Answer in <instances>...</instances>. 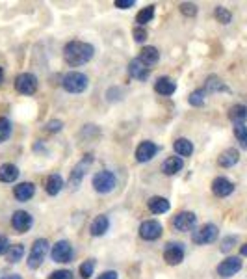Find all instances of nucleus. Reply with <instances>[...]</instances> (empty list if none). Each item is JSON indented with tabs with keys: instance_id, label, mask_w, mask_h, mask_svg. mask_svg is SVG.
<instances>
[{
	"instance_id": "35",
	"label": "nucleus",
	"mask_w": 247,
	"mask_h": 279,
	"mask_svg": "<svg viewBox=\"0 0 247 279\" xmlns=\"http://www.w3.org/2000/svg\"><path fill=\"white\" fill-rule=\"evenodd\" d=\"M93 272H95V260L93 259L86 260L84 264H80V275L84 279H90L93 275Z\"/></svg>"
},
{
	"instance_id": "38",
	"label": "nucleus",
	"mask_w": 247,
	"mask_h": 279,
	"mask_svg": "<svg viewBox=\"0 0 247 279\" xmlns=\"http://www.w3.org/2000/svg\"><path fill=\"white\" fill-rule=\"evenodd\" d=\"M132 34H134V39H136L138 43H143V41L147 39V30H145V28H142V26H136Z\"/></svg>"
},
{
	"instance_id": "23",
	"label": "nucleus",
	"mask_w": 247,
	"mask_h": 279,
	"mask_svg": "<svg viewBox=\"0 0 247 279\" xmlns=\"http://www.w3.org/2000/svg\"><path fill=\"white\" fill-rule=\"evenodd\" d=\"M147 205H149V210L152 214H164V212H168L169 208H171L168 199H166V197H160V195L150 197L149 201H147Z\"/></svg>"
},
{
	"instance_id": "20",
	"label": "nucleus",
	"mask_w": 247,
	"mask_h": 279,
	"mask_svg": "<svg viewBox=\"0 0 247 279\" xmlns=\"http://www.w3.org/2000/svg\"><path fill=\"white\" fill-rule=\"evenodd\" d=\"M238 160H240V153L230 147V149H225L221 153L220 158H218V164L221 168H232V166L238 164Z\"/></svg>"
},
{
	"instance_id": "16",
	"label": "nucleus",
	"mask_w": 247,
	"mask_h": 279,
	"mask_svg": "<svg viewBox=\"0 0 247 279\" xmlns=\"http://www.w3.org/2000/svg\"><path fill=\"white\" fill-rule=\"evenodd\" d=\"M154 91L158 95H164V97H169L176 91V84L171 80L169 77H160L154 82Z\"/></svg>"
},
{
	"instance_id": "11",
	"label": "nucleus",
	"mask_w": 247,
	"mask_h": 279,
	"mask_svg": "<svg viewBox=\"0 0 247 279\" xmlns=\"http://www.w3.org/2000/svg\"><path fill=\"white\" fill-rule=\"evenodd\" d=\"M34 218L26 210H15L12 216V225L17 233H26L28 229L32 227Z\"/></svg>"
},
{
	"instance_id": "29",
	"label": "nucleus",
	"mask_w": 247,
	"mask_h": 279,
	"mask_svg": "<svg viewBox=\"0 0 247 279\" xmlns=\"http://www.w3.org/2000/svg\"><path fill=\"white\" fill-rule=\"evenodd\" d=\"M152 17H154V6H147V8H143L142 12L138 13L136 15V23L138 26H145L147 23H150L152 21Z\"/></svg>"
},
{
	"instance_id": "21",
	"label": "nucleus",
	"mask_w": 247,
	"mask_h": 279,
	"mask_svg": "<svg viewBox=\"0 0 247 279\" xmlns=\"http://www.w3.org/2000/svg\"><path fill=\"white\" fill-rule=\"evenodd\" d=\"M108 227H110V220H108V216H97L95 220L91 221V225H90V231L93 236H102L106 231H108Z\"/></svg>"
},
{
	"instance_id": "43",
	"label": "nucleus",
	"mask_w": 247,
	"mask_h": 279,
	"mask_svg": "<svg viewBox=\"0 0 247 279\" xmlns=\"http://www.w3.org/2000/svg\"><path fill=\"white\" fill-rule=\"evenodd\" d=\"M117 277H119V275H117V272H114V270H108V272L100 273L97 279H117Z\"/></svg>"
},
{
	"instance_id": "34",
	"label": "nucleus",
	"mask_w": 247,
	"mask_h": 279,
	"mask_svg": "<svg viewBox=\"0 0 247 279\" xmlns=\"http://www.w3.org/2000/svg\"><path fill=\"white\" fill-rule=\"evenodd\" d=\"M204 97H206V91L204 90H195L192 95H190V104L192 106H202L204 104Z\"/></svg>"
},
{
	"instance_id": "26",
	"label": "nucleus",
	"mask_w": 247,
	"mask_h": 279,
	"mask_svg": "<svg viewBox=\"0 0 247 279\" xmlns=\"http://www.w3.org/2000/svg\"><path fill=\"white\" fill-rule=\"evenodd\" d=\"M19 177V168L13 164H2L0 166V181L2 182H13Z\"/></svg>"
},
{
	"instance_id": "42",
	"label": "nucleus",
	"mask_w": 247,
	"mask_h": 279,
	"mask_svg": "<svg viewBox=\"0 0 247 279\" xmlns=\"http://www.w3.org/2000/svg\"><path fill=\"white\" fill-rule=\"evenodd\" d=\"M8 249H10V240H8L6 236L0 234V255L8 253Z\"/></svg>"
},
{
	"instance_id": "45",
	"label": "nucleus",
	"mask_w": 247,
	"mask_h": 279,
	"mask_svg": "<svg viewBox=\"0 0 247 279\" xmlns=\"http://www.w3.org/2000/svg\"><path fill=\"white\" fill-rule=\"evenodd\" d=\"M240 253L244 255V257H247V244H244V246L240 247Z\"/></svg>"
},
{
	"instance_id": "44",
	"label": "nucleus",
	"mask_w": 247,
	"mask_h": 279,
	"mask_svg": "<svg viewBox=\"0 0 247 279\" xmlns=\"http://www.w3.org/2000/svg\"><path fill=\"white\" fill-rule=\"evenodd\" d=\"M2 279H22V277H20L19 273H8V275H4Z\"/></svg>"
},
{
	"instance_id": "10",
	"label": "nucleus",
	"mask_w": 247,
	"mask_h": 279,
	"mask_svg": "<svg viewBox=\"0 0 247 279\" xmlns=\"http://www.w3.org/2000/svg\"><path fill=\"white\" fill-rule=\"evenodd\" d=\"M162 223L156 220H147L140 225V236L143 240H156L162 236Z\"/></svg>"
},
{
	"instance_id": "27",
	"label": "nucleus",
	"mask_w": 247,
	"mask_h": 279,
	"mask_svg": "<svg viewBox=\"0 0 247 279\" xmlns=\"http://www.w3.org/2000/svg\"><path fill=\"white\" fill-rule=\"evenodd\" d=\"M173 149H175V153L180 158L182 156H192V153H194V143L190 142V140H186V138H178L173 143Z\"/></svg>"
},
{
	"instance_id": "25",
	"label": "nucleus",
	"mask_w": 247,
	"mask_h": 279,
	"mask_svg": "<svg viewBox=\"0 0 247 279\" xmlns=\"http://www.w3.org/2000/svg\"><path fill=\"white\" fill-rule=\"evenodd\" d=\"M62 188H64V179H62V175L54 173V175H50L46 179L45 190L48 195H58L62 192Z\"/></svg>"
},
{
	"instance_id": "4",
	"label": "nucleus",
	"mask_w": 247,
	"mask_h": 279,
	"mask_svg": "<svg viewBox=\"0 0 247 279\" xmlns=\"http://www.w3.org/2000/svg\"><path fill=\"white\" fill-rule=\"evenodd\" d=\"M91 184H93L95 192H98V194H110L112 190L116 188L117 179L112 171H98V173H95Z\"/></svg>"
},
{
	"instance_id": "17",
	"label": "nucleus",
	"mask_w": 247,
	"mask_h": 279,
	"mask_svg": "<svg viewBox=\"0 0 247 279\" xmlns=\"http://www.w3.org/2000/svg\"><path fill=\"white\" fill-rule=\"evenodd\" d=\"M182 168H184V160L180 156H168L162 164V171L166 175H176Z\"/></svg>"
},
{
	"instance_id": "15",
	"label": "nucleus",
	"mask_w": 247,
	"mask_h": 279,
	"mask_svg": "<svg viewBox=\"0 0 247 279\" xmlns=\"http://www.w3.org/2000/svg\"><path fill=\"white\" fill-rule=\"evenodd\" d=\"M212 192H214L218 197H227L234 192V184L228 181L227 177H216L212 181Z\"/></svg>"
},
{
	"instance_id": "18",
	"label": "nucleus",
	"mask_w": 247,
	"mask_h": 279,
	"mask_svg": "<svg viewBox=\"0 0 247 279\" xmlns=\"http://www.w3.org/2000/svg\"><path fill=\"white\" fill-rule=\"evenodd\" d=\"M34 194H36V186L32 182H20L13 190V195L17 197V201H28L34 197Z\"/></svg>"
},
{
	"instance_id": "2",
	"label": "nucleus",
	"mask_w": 247,
	"mask_h": 279,
	"mask_svg": "<svg viewBox=\"0 0 247 279\" xmlns=\"http://www.w3.org/2000/svg\"><path fill=\"white\" fill-rule=\"evenodd\" d=\"M62 86H64L65 91H69V93H82V91L88 90V86H90V80L86 77L84 73H78V71H71L67 73L62 80Z\"/></svg>"
},
{
	"instance_id": "8",
	"label": "nucleus",
	"mask_w": 247,
	"mask_h": 279,
	"mask_svg": "<svg viewBox=\"0 0 247 279\" xmlns=\"http://www.w3.org/2000/svg\"><path fill=\"white\" fill-rule=\"evenodd\" d=\"M164 259L168 264L176 266L184 260V246L180 242H169L168 246L164 247Z\"/></svg>"
},
{
	"instance_id": "39",
	"label": "nucleus",
	"mask_w": 247,
	"mask_h": 279,
	"mask_svg": "<svg viewBox=\"0 0 247 279\" xmlns=\"http://www.w3.org/2000/svg\"><path fill=\"white\" fill-rule=\"evenodd\" d=\"M48 279H72V272H69V270H58V272H52L48 275Z\"/></svg>"
},
{
	"instance_id": "14",
	"label": "nucleus",
	"mask_w": 247,
	"mask_h": 279,
	"mask_svg": "<svg viewBox=\"0 0 247 279\" xmlns=\"http://www.w3.org/2000/svg\"><path fill=\"white\" fill-rule=\"evenodd\" d=\"M128 75L132 78H136V80H147L150 75V67H147V65L143 64L142 60L136 58V60H132L128 64Z\"/></svg>"
},
{
	"instance_id": "7",
	"label": "nucleus",
	"mask_w": 247,
	"mask_h": 279,
	"mask_svg": "<svg viewBox=\"0 0 247 279\" xmlns=\"http://www.w3.org/2000/svg\"><path fill=\"white\" fill-rule=\"evenodd\" d=\"M72 255H74V251H72V246L67 240L56 242V244L52 246V249H50V257H52V260H54V262H71Z\"/></svg>"
},
{
	"instance_id": "12",
	"label": "nucleus",
	"mask_w": 247,
	"mask_h": 279,
	"mask_svg": "<svg viewBox=\"0 0 247 279\" xmlns=\"http://www.w3.org/2000/svg\"><path fill=\"white\" fill-rule=\"evenodd\" d=\"M242 270V260L238 257H228L218 266V273L221 277H232L234 273H238Z\"/></svg>"
},
{
	"instance_id": "30",
	"label": "nucleus",
	"mask_w": 247,
	"mask_h": 279,
	"mask_svg": "<svg viewBox=\"0 0 247 279\" xmlns=\"http://www.w3.org/2000/svg\"><path fill=\"white\" fill-rule=\"evenodd\" d=\"M204 91H228V88L218 77H208Z\"/></svg>"
},
{
	"instance_id": "5",
	"label": "nucleus",
	"mask_w": 247,
	"mask_h": 279,
	"mask_svg": "<svg viewBox=\"0 0 247 279\" xmlns=\"http://www.w3.org/2000/svg\"><path fill=\"white\" fill-rule=\"evenodd\" d=\"M218 234H220V231H218V227H216L214 223H204L199 229H194L192 240L195 244H212L218 238Z\"/></svg>"
},
{
	"instance_id": "32",
	"label": "nucleus",
	"mask_w": 247,
	"mask_h": 279,
	"mask_svg": "<svg viewBox=\"0 0 247 279\" xmlns=\"http://www.w3.org/2000/svg\"><path fill=\"white\" fill-rule=\"evenodd\" d=\"M234 136L238 138V142L244 149H247V127L246 125H234Z\"/></svg>"
},
{
	"instance_id": "46",
	"label": "nucleus",
	"mask_w": 247,
	"mask_h": 279,
	"mask_svg": "<svg viewBox=\"0 0 247 279\" xmlns=\"http://www.w3.org/2000/svg\"><path fill=\"white\" fill-rule=\"evenodd\" d=\"M2 80H4V71H2V67H0V84H2Z\"/></svg>"
},
{
	"instance_id": "9",
	"label": "nucleus",
	"mask_w": 247,
	"mask_h": 279,
	"mask_svg": "<svg viewBox=\"0 0 247 279\" xmlns=\"http://www.w3.org/2000/svg\"><path fill=\"white\" fill-rule=\"evenodd\" d=\"M195 223H197V216H195L194 212H188V210L178 212V214L175 216V220H173L175 229L176 231H180V233H190V231H194Z\"/></svg>"
},
{
	"instance_id": "41",
	"label": "nucleus",
	"mask_w": 247,
	"mask_h": 279,
	"mask_svg": "<svg viewBox=\"0 0 247 279\" xmlns=\"http://www.w3.org/2000/svg\"><path fill=\"white\" fill-rule=\"evenodd\" d=\"M136 4L134 0H116V8H121V10H128Z\"/></svg>"
},
{
	"instance_id": "31",
	"label": "nucleus",
	"mask_w": 247,
	"mask_h": 279,
	"mask_svg": "<svg viewBox=\"0 0 247 279\" xmlns=\"http://www.w3.org/2000/svg\"><path fill=\"white\" fill-rule=\"evenodd\" d=\"M214 15H216V19L220 21L221 25H228V23H230V19H232V13L228 12L227 8H223V6L216 8Z\"/></svg>"
},
{
	"instance_id": "13",
	"label": "nucleus",
	"mask_w": 247,
	"mask_h": 279,
	"mask_svg": "<svg viewBox=\"0 0 247 279\" xmlns=\"http://www.w3.org/2000/svg\"><path fill=\"white\" fill-rule=\"evenodd\" d=\"M158 153V145L152 142H142L136 149V160L138 162H149Z\"/></svg>"
},
{
	"instance_id": "40",
	"label": "nucleus",
	"mask_w": 247,
	"mask_h": 279,
	"mask_svg": "<svg viewBox=\"0 0 247 279\" xmlns=\"http://www.w3.org/2000/svg\"><path fill=\"white\" fill-rule=\"evenodd\" d=\"M62 127H64V123H62V121H58V119H52V121H48V123H46V130H48V132H60V130H62Z\"/></svg>"
},
{
	"instance_id": "3",
	"label": "nucleus",
	"mask_w": 247,
	"mask_h": 279,
	"mask_svg": "<svg viewBox=\"0 0 247 279\" xmlns=\"http://www.w3.org/2000/svg\"><path fill=\"white\" fill-rule=\"evenodd\" d=\"M46 253H48V240L45 238H38V240L32 244V249H30V253H28V268H39L43 264V260H45Z\"/></svg>"
},
{
	"instance_id": "1",
	"label": "nucleus",
	"mask_w": 247,
	"mask_h": 279,
	"mask_svg": "<svg viewBox=\"0 0 247 279\" xmlns=\"http://www.w3.org/2000/svg\"><path fill=\"white\" fill-rule=\"evenodd\" d=\"M95 54V49L90 43L84 41H69L64 49V60L67 65L71 67H78V65L88 64Z\"/></svg>"
},
{
	"instance_id": "24",
	"label": "nucleus",
	"mask_w": 247,
	"mask_h": 279,
	"mask_svg": "<svg viewBox=\"0 0 247 279\" xmlns=\"http://www.w3.org/2000/svg\"><path fill=\"white\" fill-rule=\"evenodd\" d=\"M140 60H142L147 67H150V65L158 64V60H160V52H158L156 47H145V49H142V52H140Z\"/></svg>"
},
{
	"instance_id": "33",
	"label": "nucleus",
	"mask_w": 247,
	"mask_h": 279,
	"mask_svg": "<svg viewBox=\"0 0 247 279\" xmlns=\"http://www.w3.org/2000/svg\"><path fill=\"white\" fill-rule=\"evenodd\" d=\"M12 134V123H10V119L6 117H0V143L6 142L8 138Z\"/></svg>"
},
{
	"instance_id": "36",
	"label": "nucleus",
	"mask_w": 247,
	"mask_h": 279,
	"mask_svg": "<svg viewBox=\"0 0 247 279\" xmlns=\"http://www.w3.org/2000/svg\"><path fill=\"white\" fill-rule=\"evenodd\" d=\"M236 242H238L236 236H227V238H223V240H221V251H223V253L230 251V249L236 246Z\"/></svg>"
},
{
	"instance_id": "28",
	"label": "nucleus",
	"mask_w": 247,
	"mask_h": 279,
	"mask_svg": "<svg viewBox=\"0 0 247 279\" xmlns=\"http://www.w3.org/2000/svg\"><path fill=\"white\" fill-rule=\"evenodd\" d=\"M22 255H24V246L22 244H15V246H10V249H8L6 253V259L8 262L15 264V262H19L22 259Z\"/></svg>"
},
{
	"instance_id": "6",
	"label": "nucleus",
	"mask_w": 247,
	"mask_h": 279,
	"mask_svg": "<svg viewBox=\"0 0 247 279\" xmlns=\"http://www.w3.org/2000/svg\"><path fill=\"white\" fill-rule=\"evenodd\" d=\"M15 90L22 93V95H34L38 91V78L32 73H20L15 78Z\"/></svg>"
},
{
	"instance_id": "19",
	"label": "nucleus",
	"mask_w": 247,
	"mask_h": 279,
	"mask_svg": "<svg viewBox=\"0 0 247 279\" xmlns=\"http://www.w3.org/2000/svg\"><path fill=\"white\" fill-rule=\"evenodd\" d=\"M91 162H93L91 155H86L84 160H82L80 164H76V168L71 171V186H74V188H76L78 184H80V181H82V177H84V173H86V168H88Z\"/></svg>"
},
{
	"instance_id": "22",
	"label": "nucleus",
	"mask_w": 247,
	"mask_h": 279,
	"mask_svg": "<svg viewBox=\"0 0 247 279\" xmlns=\"http://www.w3.org/2000/svg\"><path fill=\"white\" fill-rule=\"evenodd\" d=\"M228 119L234 125H244L247 121V106L246 104H234L228 110Z\"/></svg>"
},
{
	"instance_id": "37",
	"label": "nucleus",
	"mask_w": 247,
	"mask_h": 279,
	"mask_svg": "<svg viewBox=\"0 0 247 279\" xmlns=\"http://www.w3.org/2000/svg\"><path fill=\"white\" fill-rule=\"evenodd\" d=\"M180 12H182V15H186V17H195V15H197V6H195V4H190V2H184V4H180Z\"/></svg>"
}]
</instances>
